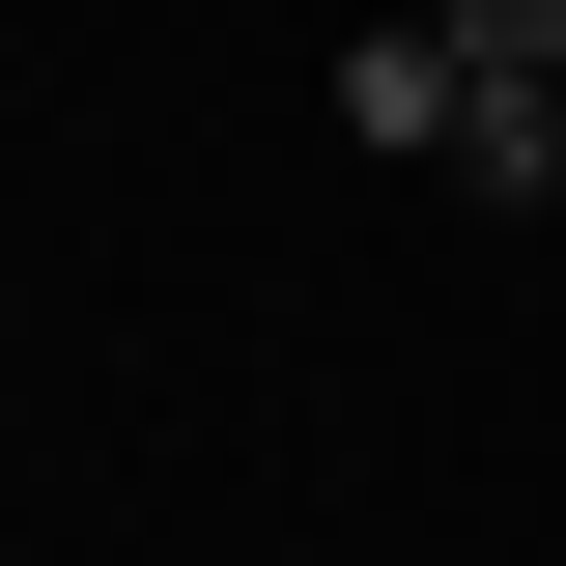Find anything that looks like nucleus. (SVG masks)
<instances>
[{
	"label": "nucleus",
	"mask_w": 566,
	"mask_h": 566,
	"mask_svg": "<svg viewBox=\"0 0 566 566\" xmlns=\"http://www.w3.org/2000/svg\"><path fill=\"white\" fill-rule=\"evenodd\" d=\"M340 142H368V170H453V142H482V57H453V0H397V29L340 57Z\"/></svg>",
	"instance_id": "nucleus-1"
},
{
	"label": "nucleus",
	"mask_w": 566,
	"mask_h": 566,
	"mask_svg": "<svg viewBox=\"0 0 566 566\" xmlns=\"http://www.w3.org/2000/svg\"><path fill=\"white\" fill-rule=\"evenodd\" d=\"M453 57H482V85H566V0H453Z\"/></svg>",
	"instance_id": "nucleus-2"
}]
</instances>
